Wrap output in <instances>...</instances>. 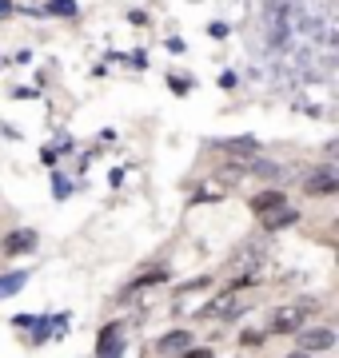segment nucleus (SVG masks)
I'll use <instances>...</instances> for the list:
<instances>
[{"label":"nucleus","mask_w":339,"mask_h":358,"mask_svg":"<svg viewBox=\"0 0 339 358\" xmlns=\"http://www.w3.org/2000/svg\"><path fill=\"white\" fill-rule=\"evenodd\" d=\"M240 343H244V346H260L263 334H260V331H244V334H240Z\"/></svg>","instance_id":"obj_13"},{"label":"nucleus","mask_w":339,"mask_h":358,"mask_svg":"<svg viewBox=\"0 0 339 358\" xmlns=\"http://www.w3.org/2000/svg\"><path fill=\"white\" fill-rule=\"evenodd\" d=\"M120 355V327H104L100 331V358Z\"/></svg>","instance_id":"obj_10"},{"label":"nucleus","mask_w":339,"mask_h":358,"mask_svg":"<svg viewBox=\"0 0 339 358\" xmlns=\"http://www.w3.org/2000/svg\"><path fill=\"white\" fill-rule=\"evenodd\" d=\"M279 207H287V199H284V192L279 187H272V192H260V195H251V211L256 215H268V211H279Z\"/></svg>","instance_id":"obj_6"},{"label":"nucleus","mask_w":339,"mask_h":358,"mask_svg":"<svg viewBox=\"0 0 339 358\" xmlns=\"http://www.w3.org/2000/svg\"><path fill=\"white\" fill-rule=\"evenodd\" d=\"M216 148H220V152H228V155H256V148H260V143L251 140V136H244V140H220Z\"/></svg>","instance_id":"obj_9"},{"label":"nucleus","mask_w":339,"mask_h":358,"mask_svg":"<svg viewBox=\"0 0 339 358\" xmlns=\"http://www.w3.org/2000/svg\"><path fill=\"white\" fill-rule=\"evenodd\" d=\"M296 219H300V211L279 207V211H268V215H263V227H268V231H279V227H291Z\"/></svg>","instance_id":"obj_8"},{"label":"nucleus","mask_w":339,"mask_h":358,"mask_svg":"<svg viewBox=\"0 0 339 358\" xmlns=\"http://www.w3.org/2000/svg\"><path fill=\"white\" fill-rule=\"evenodd\" d=\"M287 358H312V355H303V350H291V355H287Z\"/></svg>","instance_id":"obj_15"},{"label":"nucleus","mask_w":339,"mask_h":358,"mask_svg":"<svg viewBox=\"0 0 339 358\" xmlns=\"http://www.w3.org/2000/svg\"><path fill=\"white\" fill-rule=\"evenodd\" d=\"M28 251H36V231H13L8 239H4V255H28Z\"/></svg>","instance_id":"obj_5"},{"label":"nucleus","mask_w":339,"mask_h":358,"mask_svg":"<svg viewBox=\"0 0 339 358\" xmlns=\"http://www.w3.org/2000/svg\"><path fill=\"white\" fill-rule=\"evenodd\" d=\"M176 358H212V350L208 346H200V350H184V355H176Z\"/></svg>","instance_id":"obj_14"},{"label":"nucleus","mask_w":339,"mask_h":358,"mask_svg":"<svg viewBox=\"0 0 339 358\" xmlns=\"http://www.w3.org/2000/svg\"><path fill=\"white\" fill-rule=\"evenodd\" d=\"M303 192L307 195H335L339 192L335 167H307L303 171Z\"/></svg>","instance_id":"obj_2"},{"label":"nucleus","mask_w":339,"mask_h":358,"mask_svg":"<svg viewBox=\"0 0 339 358\" xmlns=\"http://www.w3.org/2000/svg\"><path fill=\"white\" fill-rule=\"evenodd\" d=\"M25 282H28L25 271H13V275H4V279H0V299H4V294H16L20 287H25Z\"/></svg>","instance_id":"obj_11"},{"label":"nucleus","mask_w":339,"mask_h":358,"mask_svg":"<svg viewBox=\"0 0 339 358\" xmlns=\"http://www.w3.org/2000/svg\"><path fill=\"white\" fill-rule=\"evenodd\" d=\"M188 343H192V334L188 331H168L164 338H160V355H184Z\"/></svg>","instance_id":"obj_7"},{"label":"nucleus","mask_w":339,"mask_h":358,"mask_svg":"<svg viewBox=\"0 0 339 358\" xmlns=\"http://www.w3.org/2000/svg\"><path fill=\"white\" fill-rule=\"evenodd\" d=\"M240 310H248V307H244V303H240V299L228 291V294H220V299H216L208 310H200V315H204V319H212V315H216V319H235Z\"/></svg>","instance_id":"obj_4"},{"label":"nucleus","mask_w":339,"mask_h":358,"mask_svg":"<svg viewBox=\"0 0 339 358\" xmlns=\"http://www.w3.org/2000/svg\"><path fill=\"white\" fill-rule=\"evenodd\" d=\"M53 13H60V16H72V13H76V4H72V0H53Z\"/></svg>","instance_id":"obj_12"},{"label":"nucleus","mask_w":339,"mask_h":358,"mask_svg":"<svg viewBox=\"0 0 339 358\" xmlns=\"http://www.w3.org/2000/svg\"><path fill=\"white\" fill-rule=\"evenodd\" d=\"M335 346V331L331 327H315V331L300 334V350L303 355H319V350H331Z\"/></svg>","instance_id":"obj_3"},{"label":"nucleus","mask_w":339,"mask_h":358,"mask_svg":"<svg viewBox=\"0 0 339 358\" xmlns=\"http://www.w3.org/2000/svg\"><path fill=\"white\" fill-rule=\"evenodd\" d=\"M312 310H319L312 299H300V303H291V307H275V310H272V322H268V327H272V334H296Z\"/></svg>","instance_id":"obj_1"}]
</instances>
